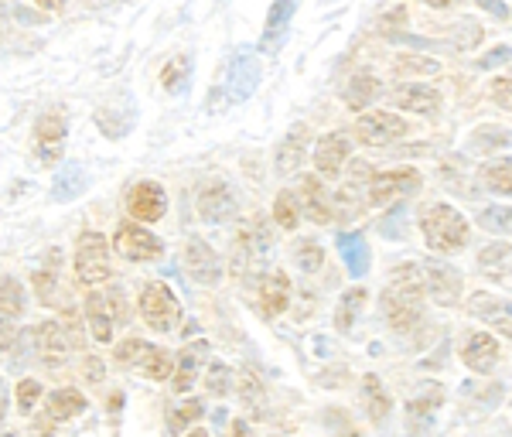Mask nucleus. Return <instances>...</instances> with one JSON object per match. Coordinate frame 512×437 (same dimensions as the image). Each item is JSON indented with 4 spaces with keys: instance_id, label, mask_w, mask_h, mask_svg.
Returning <instances> with one entry per match:
<instances>
[{
    "instance_id": "nucleus-1",
    "label": "nucleus",
    "mask_w": 512,
    "mask_h": 437,
    "mask_svg": "<svg viewBox=\"0 0 512 437\" xmlns=\"http://www.w3.org/2000/svg\"><path fill=\"white\" fill-rule=\"evenodd\" d=\"M424 294V274L417 267H396L393 280L386 284L383 298H379V308H383L396 335H410L420 328V321H424Z\"/></svg>"
},
{
    "instance_id": "nucleus-2",
    "label": "nucleus",
    "mask_w": 512,
    "mask_h": 437,
    "mask_svg": "<svg viewBox=\"0 0 512 437\" xmlns=\"http://www.w3.org/2000/svg\"><path fill=\"white\" fill-rule=\"evenodd\" d=\"M420 233H424L427 246H431L437 257H451V253H461L468 246L472 226H468V219L454 205L434 202L420 212Z\"/></svg>"
},
{
    "instance_id": "nucleus-3",
    "label": "nucleus",
    "mask_w": 512,
    "mask_h": 437,
    "mask_svg": "<svg viewBox=\"0 0 512 437\" xmlns=\"http://www.w3.org/2000/svg\"><path fill=\"white\" fill-rule=\"evenodd\" d=\"M270 257H274V236L267 219L246 222L233 239V270L243 280H253L270 267Z\"/></svg>"
},
{
    "instance_id": "nucleus-4",
    "label": "nucleus",
    "mask_w": 512,
    "mask_h": 437,
    "mask_svg": "<svg viewBox=\"0 0 512 437\" xmlns=\"http://www.w3.org/2000/svg\"><path fill=\"white\" fill-rule=\"evenodd\" d=\"M137 311H140V321H144L151 332H161V335L175 332V325L181 321V301L164 280L144 284V291H140V298H137Z\"/></svg>"
},
{
    "instance_id": "nucleus-5",
    "label": "nucleus",
    "mask_w": 512,
    "mask_h": 437,
    "mask_svg": "<svg viewBox=\"0 0 512 437\" xmlns=\"http://www.w3.org/2000/svg\"><path fill=\"white\" fill-rule=\"evenodd\" d=\"M123 318H127V294L117 291V287L113 291H93L86 298V325L93 342L110 345Z\"/></svg>"
},
{
    "instance_id": "nucleus-6",
    "label": "nucleus",
    "mask_w": 512,
    "mask_h": 437,
    "mask_svg": "<svg viewBox=\"0 0 512 437\" xmlns=\"http://www.w3.org/2000/svg\"><path fill=\"white\" fill-rule=\"evenodd\" d=\"M72 270H76L79 284L99 287L113 277V260H110V239L103 233H82L76 239V257H72Z\"/></svg>"
},
{
    "instance_id": "nucleus-7",
    "label": "nucleus",
    "mask_w": 512,
    "mask_h": 437,
    "mask_svg": "<svg viewBox=\"0 0 512 437\" xmlns=\"http://www.w3.org/2000/svg\"><path fill=\"white\" fill-rule=\"evenodd\" d=\"M65 137H69V117L65 110H45L35 120V130H31V151L41 168H55L65 154Z\"/></svg>"
},
{
    "instance_id": "nucleus-8",
    "label": "nucleus",
    "mask_w": 512,
    "mask_h": 437,
    "mask_svg": "<svg viewBox=\"0 0 512 437\" xmlns=\"http://www.w3.org/2000/svg\"><path fill=\"white\" fill-rule=\"evenodd\" d=\"M424 178H420L417 168H390V171H373L366 185V202L373 209H386V205L407 199V195L420 192Z\"/></svg>"
},
{
    "instance_id": "nucleus-9",
    "label": "nucleus",
    "mask_w": 512,
    "mask_h": 437,
    "mask_svg": "<svg viewBox=\"0 0 512 437\" xmlns=\"http://www.w3.org/2000/svg\"><path fill=\"white\" fill-rule=\"evenodd\" d=\"M113 250L130 263H151L164 257V243L137 219L120 222L117 233H113Z\"/></svg>"
},
{
    "instance_id": "nucleus-10",
    "label": "nucleus",
    "mask_w": 512,
    "mask_h": 437,
    "mask_svg": "<svg viewBox=\"0 0 512 437\" xmlns=\"http://www.w3.org/2000/svg\"><path fill=\"white\" fill-rule=\"evenodd\" d=\"M410 137V123L393 110H369L355 120V140L366 147H390Z\"/></svg>"
},
{
    "instance_id": "nucleus-11",
    "label": "nucleus",
    "mask_w": 512,
    "mask_h": 437,
    "mask_svg": "<svg viewBox=\"0 0 512 437\" xmlns=\"http://www.w3.org/2000/svg\"><path fill=\"white\" fill-rule=\"evenodd\" d=\"M195 212H198V219L212 222V226H219V222H229L239 212L236 188L229 185V181H222V178L205 181V185L198 188V195H195Z\"/></svg>"
},
{
    "instance_id": "nucleus-12",
    "label": "nucleus",
    "mask_w": 512,
    "mask_h": 437,
    "mask_svg": "<svg viewBox=\"0 0 512 437\" xmlns=\"http://www.w3.org/2000/svg\"><path fill=\"white\" fill-rule=\"evenodd\" d=\"M349 158H352V137L345 134V130H332V134H325L315 144V154H311L318 178H328V181L342 178Z\"/></svg>"
},
{
    "instance_id": "nucleus-13",
    "label": "nucleus",
    "mask_w": 512,
    "mask_h": 437,
    "mask_svg": "<svg viewBox=\"0 0 512 437\" xmlns=\"http://www.w3.org/2000/svg\"><path fill=\"white\" fill-rule=\"evenodd\" d=\"M287 304H291V277L277 267H267L260 280H256V308H260V315L267 321H274L284 315Z\"/></svg>"
},
{
    "instance_id": "nucleus-14",
    "label": "nucleus",
    "mask_w": 512,
    "mask_h": 437,
    "mask_svg": "<svg viewBox=\"0 0 512 437\" xmlns=\"http://www.w3.org/2000/svg\"><path fill=\"white\" fill-rule=\"evenodd\" d=\"M164 212H168V192L158 181H137L127 195V216L151 226V222H161Z\"/></svg>"
},
{
    "instance_id": "nucleus-15",
    "label": "nucleus",
    "mask_w": 512,
    "mask_h": 437,
    "mask_svg": "<svg viewBox=\"0 0 512 437\" xmlns=\"http://www.w3.org/2000/svg\"><path fill=\"white\" fill-rule=\"evenodd\" d=\"M294 199H297V205H301L304 216H308L311 222H318V226H328V222L335 219L332 195H328L325 181H321L318 175H301V178H297Z\"/></svg>"
},
{
    "instance_id": "nucleus-16",
    "label": "nucleus",
    "mask_w": 512,
    "mask_h": 437,
    "mask_svg": "<svg viewBox=\"0 0 512 437\" xmlns=\"http://www.w3.org/2000/svg\"><path fill=\"white\" fill-rule=\"evenodd\" d=\"M185 270H188V277L202 287H216L222 280V263L216 257V250H212L202 236L185 239Z\"/></svg>"
},
{
    "instance_id": "nucleus-17",
    "label": "nucleus",
    "mask_w": 512,
    "mask_h": 437,
    "mask_svg": "<svg viewBox=\"0 0 512 437\" xmlns=\"http://www.w3.org/2000/svg\"><path fill=\"white\" fill-rule=\"evenodd\" d=\"M308 147H311V130L304 127V123H297V127L287 130L284 137H280L277 151H274V171L280 178H291L301 171V164L308 161Z\"/></svg>"
},
{
    "instance_id": "nucleus-18",
    "label": "nucleus",
    "mask_w": 512,
    "mask_h": 437,
    "mask_svg": "<svg viewBox=\"0 0 512 437\" xmlns=\"http://www.w3.org/2000/svg\"><path fill=\"white\" fill-rule=\"evenodd\" d=\"M35 352L48 369H62L72 356V342L59 321H41L35 325Z\"/></svg>"
},
{
    "instance_id": "nucleus-19",
    "label": "nucleus",
    "mask_w": 512,
    "mask_h": 437,
    "mask_svg": "<svg viewBox=\"0 0 512 437\" xmlns=\"http://www.w3.org/2000/svg\"><path fill=\"white\" fill-rule=\"evenodd\" d=\"M390 100L396 110L420 113V117H431V113L441 110V93H437L431 82H400L390 93Z\"/></svg>"
},
{
    "instance_id": "nucleus-20",
    "label": "nucleus",
    "mask_w": 512,
    "mask_h": 437,
    "mask_svg": "<svg viewBox=\"0 0 512 437\" xmlns=\"http://www.w3.org/2000/svg\"><path fill=\"white\" fill-rule=\"evenodd\" d=\"M205 359H209V342H192L178 352V362L171 369V390L175 393H192V386L198 383V373H202Z\"/></svg>"
},
{
    "instance_id": "nucleus-21",
    "label": "nucleus",
    "mask_w": 512,
    "mask_h": 437,
    "mask_svg": "<svg viewBox=\"0 0 512 437\" xmlns=\"http://www.w3.org/2000/svg\"><path fill=\"white\" fill-rule=\"evenodd\" d=\"M256 82H260V62L253 52H239L229 62V76H226V93L233 103H243L246 96H253Z\"/></svg>"
},
{
    "instance_id": "nucleus-22",
    "label": "nucleus",
    "mask_w": 512,
    "mask_h": 437,
    "mask_svg": "<svg viewBox=\"0 0 512 437\" xmlns=\"http://www.w3.org/2000/svg\"><path fill=\"white\" fill-rule=\"evenodd\" d=\"M499 359H502V349L489 332H475L465 342V349H461V362H465L472 373H482V376L492 373V369L499 366Z\"/></svg>"
},
{
    "instance_id": "nucleus-23",
    "label": "nucleus",
    "mask_w": 512,
    "mask_h": 437,
    "mask_svg": "<svg viewBox=\"0 0 512 437\" xmlns=\"http://www.w3.org/2000/svg\"><path fill=\"white\" fill-rule=\"evenodd\" d=\"M424 287L434 294V301L441 304H458L461 298V274L451 267V263H437L431 260L424 267Z\"/></svg>"
},
{
    "instance_id": "nucleus-24",
    "label": "nucleus",
    "mask_w": 512,
    "mask_h": 437,
    "mask_svg": "<svg viewBox=\"0 0 512 437\" xmlns=\"http://www.w3.org/2000/svg\"><path fill=\"white\" fill-rule=\"evenodd\" d=\"M134 120H137V106L130 103V96H123L120 103H106L96 110L99 130H103V137H113V140L127 137L130 127H134Z\"/></svg>"
},
{
    "instance_id": "nucleus-25",
    "label": "nucleus",
    "mask_w": 512,
    "mask_h": 437,
    "mask_svg": "<svg viewBox=\"0 0 512 437\" xmlns=\"http://www.w3.org/2000/svg\"><path fill=\"white\" fill-rule=\"evenodd\" d=\"M297 4H301V0H274V4H270L267 28H263V41H260L263 52H277L280 48V41H284L287 28H291V21H294Z\"/></svg>"
},
{
    "instance_id": "nucleus-26",
    "label": "nucleus",
    "mask_w": 512,
    "mask_h": 437,
    "mask_svg": "<svg viewBox=\"0 0 512 437\" xmlns=\"http://www.w3.org/2000/svg\"><path fill=\"white\" fill-rule=\"evenodd\" d=\"M86 192V171L76 161H59L52 181V202H76Z\"/></svg>"
},
{
    "instance_id": "nucleus-27",
    "label": "nucleus",
    "mask_w": 512,
    "mask_h": 437,
    "mask_svg": "<svg viewBox=\"0 0 512 437\" xmlns=\"http://www.w3.org/2000/svg\"><path fill=\"white\" fill-rule=\"evenodd\" d=\"M379 93H383V86H379V79L373 76V72H355V76L345 82L342 100H345V106H349L352 113H362L366 106L376 103Z\"/></svg>"
},
{
    "instance_id": "nucleus-28",
    "label": "nucleus",
    "mask_w": 512,
    "mask_h": 437,
    "mask_svg": "<svg viewBox=\"0 0 512 437\" xmlns=\"http://www.w3.org/2000/svg\"><path fill=\"white\" fill-rule=\"evenodd\" d=\"M362 403H366V414L373 424H386V417H390V410H393V400L376 373L362 376Z\"/></svg>"
},
{
    "instance_id": "nucleus-29",
    "label": "nucleus",
    "mask_w": 512,
    "mask_h": 437,
    "mask_svg": "<svg viewBox=\"0 0 512 437\" xmlns=\"http://www.w3.org/2000/svg\"><path fill=\"white\" fill-rule=\"evenodd\" d=\"M86 407H89V403H86V397H82L79 390H72V386H62V390H55L52 397H48L45 414H48L52 424H65V420H76Z\"/></svg>"
},
{
    "instance_id": "nucleus-30",
    "label": "nucleus",
    "mask_w": 512,
    "mask_h": 437,
    "mask_svg": "<svg viewBox=\"0 0 512 437\" xmlns=\"http://www.w3.org/2000/svg\"><path fill=\"white\" fill-rule=\"evenodd\" d=\"M28 308V291H24L21 280L14 277H0V325H11L18 321Z\"/></svg>"
},
{
    "instance_id": "nucleus-31",
    "label": "nucleus",
    "mask_w": 512,
    "mask_h": 437,
    "mask_svg": "<svg viewBox=\"0 0 512 437\" xmlns=\"http://www.w3.org/2000/svg\"><path fill=\"white\" fill-rule=\"evenodd\" d=\"M192 55H185V52H178L175 59H168L164 62V69H161V86H164V93L168 96H181L188 89V82H192Z\"/></svg>"
},
{
    "instance_id": "nucleus-32",
    "label": "nucleus",
    "mask_w": 512,
    "mask_h": 437,
    "mask_svg": "<svg viewBox=\"0 0 512 437\" xmlns=\"http://www.w3.org/2000/svg\"><path fill=\"white\" fill-rule=\"evenodd\" d=\"M366 298H369L366 287H352V291H345L342 298H338V308H335L338 332H349V328L355 325V318H359L362 308H366Z\"/></svg>"
},
{
    "instance_id": "nucleus-33",
    "label": "nucleus",
    "mask_w": 512,
    "mask_h": 437,
    "mask_svg": "<svg viewBox=\"0 0 512 437\" xmlns=\"http://www.w3.org/2000/svg\"><path fill=\"white\" fill-rule=\"evenodd\" d=\"M472 308H475L482 318H489L502 335L512 338V301H509V304H502V301L489 298V294H475Z\"/></svg>"
},
{
    "instance_id": "nucleus-34",
    "label": "nucleus",
    "mask_w": 512,
    "mask_h": 437,
    "mask_svg": "<svg viewBox=\"0 0 512 437\" xmlns=\"http://www.w3.org/2000/svg\"><path fill=\"white\" fill-rule=\"evenodd\" d=\"M338 253L345 257V263H349V274H352V277L366 274V267H369V250H366V243H362L359 236H352V233H342V236H338Z\"/></svg>"
},
{
    "instance_id": "nucleus-35",
    "label": "nucleus",
    "mask_w": 512,
    "mask_h": 437,
    "mask_svg": "<svg viewBox=\"0 0 512 437\" xmlns=\"http://www.w3.org/2000/svg\"><path fill=\"white\" fill-rule=\"evenodd\" d=\"M171 369H175V359H171V352L161 349V345H151L147 356L140 359V373H144L147 379H154V383L171 379Z\"/></svg>"
},
{
    "instance_id": "nucleus-36",
    "label": "nucleus",
    "mask_w": 512,
    "mask_h": 437,
    "mask_svg": "<svg viewBox=\"0 0 512 437\" xmlns=\"http://www.w3.org/2000/svg\"><path fill=\"white\" fill-rule=\"evenodd\" d=\"M31 287H35V298L52 308L55 294H59V263H55V267H52V263L38 267L35 274H31Z\"/></svg>"
},
{
    "instance_id": "nucleus-37",
    "label": "nucleus",
    "mask_w": 512,
    "mask_h": 437,
    "mask_svg": "<svg viewBox=\"0 0 512 437\" xmlns=\"http://www.w3.org/2000/svg\"><path fill=\"white\" fill-rule=\"evenodd\" d=\"M297 222H301V205L294 199V188H284L274 202V226H280L284 233H294Z\"/></svg>"
},
{
    "instance_id": "nucleus-38",
    "label": "nucleus",
    "mask_w": 512,
    "mask_h": 437,
    "mask_svg": "<svg viewBox=\"0 0 512 437\" xmlns=\"http://www.w3.org/2000/svg\"><path fill=\"white\" fill-rule=\"evenodd\" d=\"M294 260H297V267H301L304 274H318V270L325 267V250H321L318 239L304 236V239H297V243H294Z\"/></svg>"
},
{
    "instance_id": "nucleus-39",
    "label": "nucleus",
    "mask_w": 512,
    "mask_h": 437,
    "mask_svg": "<svg viewBox=\"0 0 512 437\" xmlns=\"http://www.w3.org/2000/svg\"><path fill=\"white\" fill-rule=\"evenodd\" d=\"M393 72L396 76L417 79V76H434V72H441V65H437L434 59H424V55H417V52H403V55H396Z\"/></svg>"
},
{
    "instance_id": "nucleus-40",
    "label": "nucleus",
    "mask_w": 512,
    "mask_h": 437,
    "mask_svg": "<svg viewBox=\"0 0 512 437\" xmlns=\"http://www.w3.org/2000/svg\"><path fill=\"white\" fill-rule=\"evenodd\" d=\"M147 349H151V342L130 335V338H123L117 349H113V362H117L120 369H134V366H140V359L147 356Z\"/></svg>"
},
{
    "instance_id": "nucleus-41",
    "label": "nucleus",
    "mask_w": 512,
    "mask_h": 437,
    "mask_svg": "<svg viewBox=\"0 0 512 437\" xmlns=\"http://www.w3.org/2000/svg\"><path fill=\"white\" fill-rule=\"evenodd\" d=\"M202 417H205V403H202V400H185L181 407L171 410L168 427H171L175 434H181V431H188V427H192L195 420H202Z\"/></svg>"
},
{
    "instance_id": "nucleus-42",
    "label": "nucleus",
    "mask_w": 512,
    "mask_h": 437,
    "mask_svg": "<svg viewBox=\"0 0 512 437\" xmlns=\"http://www.w3.org/2000/svg\"><path fill=\"white\" fill-rule=\"evenodd\" d=\"M485 185L495 195H512V158L495 161L489 171H485Z\"/></svg>"
},
{
    "instance_id": "nucleus-43",
    "label": "nucleus",
    "mask_w": 512,
    "mask_h": 437,
    "mask_svg": "<svg viewBox=\"0 0 512 437\" xmlns=\"http://www.w3.org/2000/svg\"><path fill=\"white\" fill-rule=\"evenodd\" d=\"M205 390H209L212 397H226V393L233 390V369H229L226 362H212L209 373H205Z\"/></svg>"
},
{
    "instance_id": "nucleus-44",
    "label": "nucleus",
    "mask_w": 512,
    "mask_h": 437,
    "mask_svg": "<svg viewBox=\"0 0 512 437\" xmlns=\"http://www.w3.org/2000/svg\"><path fill=\"white\" fill-rule=\"evenodd\" d=\"M41 393H45V390H41V379H21V383H18V390H14V397H18V410H21L24 417H28L31 410L38 407Z\"/></svg>"
},
{
    "instance_id": "nucleus-45",
    "label": "nucleus",
    "mask_w": 512,
    "mask_h": 437,
    "mask_svg": "<svg viewBox=\"0 0 512 437\" xmlns=\"http://www.w3.org/2000/svg\"><path fill=\"white\" fill-rule=\"evenodd\" d=\"M492 100L495 106H502V110H512V69L509 72H502L499 79H492Z\"/></svg>"
},
{
    "instance_id": "nucleus-46",
    "label": "nucleus",
    "mask_w": 512,
    "mask_h": 437,
    "mask_svg": "<svg viewBox=\"0 0 512 437\" xmlns=\"http://www.w3.org/2000/svg\"><path fill=\"white\" fill-rule=\"evenodd\" d=\"M437 403H441V393H437V397H427V400H414V403H410V407H407V417H410V420H424V417H431Z\"/></svg>"
},
{
    "instance_id": "nucleus-47",
    "label": "nucleus",
    "mask_w": 512,
    "mask_h": 437,
    "mask_svg": "<svg viewBox=\"0 0 512 437\" xmlns=\"http://www.w3.org/2000/svg\"><path fill=\"white\" fill-rule=\"evenodd\" d=\"M478 7H482V11H489L492 18H499V21H506L509 18V7L502 4V0H475Z\"/></svg>"
},
{
    "instance_id": "nucleus-48",
    "label": "nucleus",
    "mask_w": 512,
    "mask_h": 437,
    "mask_svg": "<svg viewBox=\"0 0 512 437\" xmlns=\"http://www.w3.org/2000/svg\"><path fill=\"white\" fill-rule=\"evenodd\" d=\"M239 393H243V400H260V383L243 373V379H239Z\"/></svg>"
},
{
    "instance_id": "nucleus-49",
    "label": "nucleus",
    "mask_w": 512,
    "mask_h": 437,
    "mask_svg": "<svg viewBox=\"0 0 512 437\" xmlns=\"http://www.w3.org/2000/svg\"><path fill=\"white\" fill-rule=\"evenodd\" d=\"M35 4L41 7V11H48V14H62L69 0H35Z\"/></svg>"
},
{
    "instance_id": "nucleus-50",
    "label": "nucleus",
    "mask_w": 512,
    "mask_h": 437,
    "mask_svg": "<svg viewBox=\"0 0 512 437\" xmlns=\"http://www.w3.org/2000/svg\"><path fill=\"white\" fill-rule=\"evenodd\" d=\"M86 379H89V383H103V366H99L96 359L86 362Z\"/></svg>"
},
{
    "instance_id": "nucleus-51",
    "label": "nucleus",
    "mask_w": 512,
    "mask_h": 437,
    "mask_svg": "<svg viewBox=\"0 0 512 437\" xmlns=\"http://www.w3.org/2000/svg\"><path fill=\"white\" fill-rule=\"evenodd\" d=\"M424 4H427V7H437V11H448L454 0H424Z\"/></svg>"
},
{
    "instance_id": "nucleus-52",
    "label": "nucleus",
    "mask_w": 512,
    "mask_h": 437,
    "mask_svg": "<svg viewBox=\"0 0 512 437\" xmlns=\"http://www.w3.org/2000/svg\"><path fill=\"white\" fill-rule=\"evenodd\" d=\"M4 407H7V390H4V379H0V420H4Z\"/></svg>"
}]
</instances>
